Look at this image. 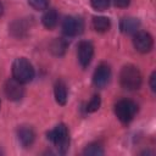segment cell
<instances>
[{
  "instance_id": "obj_6",
  "label": "cell",
  "mask_w": 156,
  "mask_h": 156,
  "mask_svg": "<svg viewBox=\"0 0 156 156\" xmlns=\"http://www.w3.org/2000/svg\"><path fill=\"white\" fill-rule=\"evenodd\" d=\"M133 45L136 49V51H139L141 54H145V52H149L152 49L154 40H152V37L147 32L138 30L136 33H134Z\"/></svg>"
},
{
  "instance_id": "obj_5",
  "label": "cell",
  "mask_w": 156,
  "mask_h": 156,
  "mask_svg": "<svg viewBox=\"0 0 156 156\" xmlns=\"http://www.w3.org/2000/svg\"><path fill=\"white\" fill-rule=\"evenodd\" d=\"M84 29V22L79 17L68 16L62 22V32L67 37H77Z\"/></svg>"
},
{
  "instance_id": "obj_9",
  "label": "cell",
  "mask_w": 156,
  "mask_h": 156,
  "mask_svg": "<svg viewBox=\"0 0 156 156\" xmlns=\"http://www.w3.org/2000/svg\"><path fill=\"white\" fill-rule=\"evenodd\" d=\"M94 55V46L90 41L83 40L78 44V61L83 68L88 67Z\"/></svg>"
},
{
  "instance_id": "obj_7",
  "label": "cell",
  "mask_w": 156,
  "mask_h": 156,
  "mask_svg": "<svg viewBox=\"0 0 156 156\" xmlns=\"http://www.w3.org/2000/svg\"><path fill=\"white\" fill-rule=\"evenodd\" d=\"M4 91H5L6 98L11 101L21 100L23 98V94H24V89L22 87V83L15 78L6 80V83L4 85Z\"/></svg>"
},
{
  "instance_id": "obj_14",
  "label": "cell",
  "mask_w": 156,
  "mask_h": 156,
  "mask_svg": "<svg viewBox=\"0 0 156 156\" xmlns=\"http://www.w3.org/2000/svg\"><path fill=\"white\" fill-rule=\"evenodd\" d=\"M111 27V22L107 17H104V16H99V17H94L93 18V28L96 30V32H107Z\"/></svg>"
},
{
  "instance_id": "obj_3",
  "label": "cell",
  "mask_w": 156,
  "mask_h": 156,
  "mask_svg": "<svg viewBox=\"0 0 156 156\" xmlns=\"http://www.w3.org/2000/svg\"><path fill=\"white\" fill-rule=\"evenodd\" d=\"M12 76L22 84L29 83L34 78V68L26 57H18L12 63Z\"/></svg>"
},
{
  "instance_id": "obj_19",
  "label": "cell",
  "mask_w": 156,
  "mask_h": 156,
  "mask_svg": "<svg viewBox=\"0 0 156 156\" xmlns=\"http://www.w3.org/2000/svg\"><path fill=\"white\" fill-rule=\"evenodd\" d=\"M28 2L34 10H38V11L46 10L49 6V0H28Z\"/></svg>"
},
{
  "instance_id": "obj_12",
  "label": "cell",
  "mask_w": 156,
  "mask_h": 156,
  "mask_svg": "<svg viewBox=\"0 0 156 156\" xmlns=\"http://www.w3.org/2000/svg\"><path fill=\"white\" fill-rule=\"evenodd\" d=\"M55 100L58 105H66L67 102V87L63 80H57L54 87Z\"/></svg>"
},
{
  "instance_id": "obj_2",
  "label": "cell",
  "mask_w": 156,
  "mask_h": 156,
  "mask_svg": "<svg viewBox=\"0 0 156 156\" xmlns=\"http://www.w3.org/2000/svg\"><path fill=\"white\" fill-rule=\"evenodd\" d=\"M141 73L138 67L133 65H127L121 69L119 83L122 88L127 90H136L141 85Z\"/></svg>"
},
{
  "instance_id": "obj_4",
  "label": "cell",
  "mask_w": 156,
  "mask_h": 156,
  "mask_svg": "<svg viewBox=\"0 0 156 156\" xmlns=\"http://www.w3.org/2000/svg\"><path fill=\"white\" fill-rule=\"evenodd\" d=\"M136 111H138L136 104L128 99H122V100L117 101L115 105V115L123 123L130 122L134 118Z\"/></svg>"
},
{
  "instance_id": "obj_17",
  "label": "cell",
  "mask_w": 156,
  "mask_h": 156,
  "mask_svg": "<svg viewBox=\"0 0 156 156\" xmlns=\"http://www.w3.org/2000/svg\"><path fill=\"white\" fill-rule=\"evenodd\" d=\"M27 29H28V27H27V24L24 23V21H16V22H13L12 26H11V32H12L13 35H16V37H22V34H23L24 32H27Z\"/></svg>"
},
{
  "instance_id": "obj_10",
  "label": "cell",
  "mask_w": 156,
  "mask_h": 156,
  "mask_svg": "<svg viewBox=\"0 0 156 156\" xmlns=\"http://www.w3.org/2000/svg\"><path fill=\"white\" fill-rule=\"evenodd\" d=\"M17 136H18V140L20 143L22 144V146L24 147H29L33 141H34V138H35V134H34V130L28 127V126H22L18 128L17 130Z\"/></svg>"
},
{
  "instance_id": "obj_21",
  "label": "cell",
  "mask_w": 156,
  "mask_h": 156,
  "mask_svg": "<svg viewBox=\"0 0 156 156\" xmlns=\"http://www.w3.org/2000/svg\"><path fill=\"white\" fill-rule=\"evenodd\" d=\"M113 2L117 7H127L129 5L130 0H113Z\"/></svg>"
},
{
  "instance_id": "obj_8",
  "label": "cell",
  "mask_w": 156,
  "mask_h": 156,
  "mask_svg": "<svg viewBox=\"0 0 156 156\" xmlns=\"http://www.w3.org/2000/svg\"><path fill=\"white\" fill-rule=\"evenodd\" d=\"M111 78V68L106 63H100L93 74V83L96 88H105Z\"/></svg>"
},
{
  "instance_id": "obj_15",
  "label": "cell",
  "mask_w": 156,
  "mask_h": 156,
  "mask_svg": "<svg viewBox=\"0 0 156 156\" xmlns=\"http://www.w3.org/2000/svg\"><path fill=\"white\" fill-rule=\"evenodd\" d=\"M66 49H67V41L65 39H62V38H57V39L52 40L51 44H50V51L55 56L63 55L65 51H66Z\"/></svg>"
},
{
  "instance_id": "obj_22",
  "label": "cell",
  "mask_w": 156,
  "mask_h": 156,
  "mask_svg": "<svg viewBox=\"0 0 156 156\" xmlns=\"http://www.w3.org/2000/svg\"><path fill=\"white\" fill-rule=\"evenodd\" d=\"M155 80H156V72H152V74L150 76V88H151L152 91H156V83H155Z\"/></svg>"
},
{
  "instance_id": "obj_1",
  "label": "cell",
  "mask_w": 156,
  "mask_h": 156,
  "mask_svg": "<svg viewBox=\"0 0 156 156\" xmlns=\"http://www.w3.org/2000/svg\"><path fill=\"white\" fill-rule=\"evenodd\" d=\"M48 139L54 144L60 154H66L69 147V132L66 124L58 123L48 133Z\"/></svg>"
},
{
  "instance_id": "obj_11",
  "label": "cell",
  "mask_w": 156,
  "mask_h": 156,
  "mask_svg": "<svg viewBox=\"0 0 156 156\" xmlns=\"http://www.w3.org/2000/svg\"><path fill=\"white\" fill-rule=\"evenodd\" d=\"M119 28L126 34H134L139 30L140 22L138 18L134 17H124L119 23Z\"/></svg>"
},
{
  "instance_id": "obj_13",
  "label": "cell",
  "mask_w": 156,
  "mask_h": 156,
  "mask_svg": "<svg viewBox=\"0 0 156 156\" xmlns=\"http://www.w3.org/2000/svg\"><path fill=\"white\" fill-rule=\"evenodd\" d=\"M41 22L44 24L45 28L48 29H52L56 27L57 22H58V15L57 11L55 9H49L44 12L43 17H41Z\"/></svg>"
},
{
  "instance_id": "obj_20",
  "label": "cell",
  "mask_w": 156,
  "mask_h": 156,
  "mask_svg": "<svg viewBox=\"0 0 156 156\" xmlns=\"http://www.w3.org/2000/svg\"><path fill=\"white\" fill-rule=\"evenodd\" d=\"M91 6L98 11H104L108 7L110 0H90Z\"/></svg>"
},
{
  "instance_id": "obj_18",
  "label": "cell",
  "mask_w": 156,
  "mask_h": 156,
  "mask_svg": "<svg viewBox=\"0 0 156 156\" xmlns=\"http://www.w3.org/2000/svg\"><path fill=\"white\" fill-rule=\"evenodd\" d=\"M100 105H101V99H100V96H99V95H94V96L91 98V100L87 104V111H88V112H95V111L99 110Z\"/></svg>"
},
{
  "instance_id": "obj_23",
  "label": "cell",
  "mask_w": 156,
  "mask_h": 156,
  "mask_svg": "<svg viewBox=\"0 0 156 156\" xmlns=\"http://www.w3.org/2000/svg\"><path fill=\"white\" fill-rule=\"evenodd\" d=\"M2 12H4V6H2V4L0 2V16L2 15Z\"/></svg>"
},
{
  "instance_id": "obj_16",
  "label": "cell",
  "mask_w": 156,
  "mask_h": 156,
  "mask_svg": "<svg viewBox=\"0 0 156 156\" xmlns=\"http://www.w3.org/2000/svg\"><path fill=\"white\" fill-rule=\"evenodd\" d=\"M84 155H89V156H99V155H104V149L100 144L98 143H93V144H89L84 151H83Z\"/></svg>"
}]
</instances>
